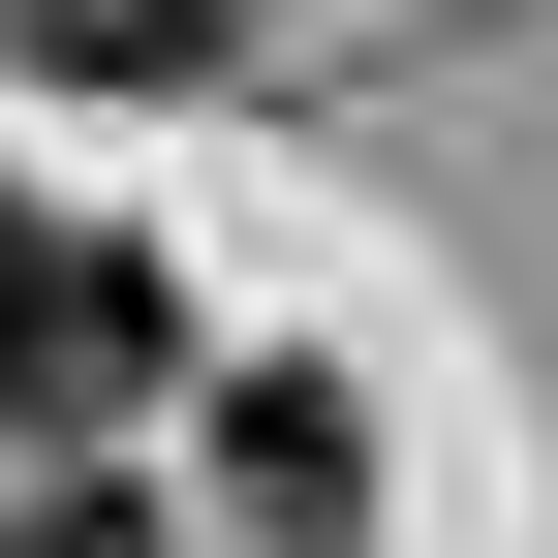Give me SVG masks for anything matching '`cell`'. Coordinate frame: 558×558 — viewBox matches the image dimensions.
Segmentation results:
<instances>
[{
	"mask_svg": "<svg viewBox=\"0 0 558 558\" xmlns=\"http://www.w3.org/2000/svg\"><path fill=\"white\" fill-rule=\"evenodd\" d=\"M156 373H186L156 248H124V218H32V186H0V435H32V465H94Z\"/></svg>",
	"mask_w": 558,
	"mask_h": 558,
	"instance_id": "cell-1",
	"label": "cell"
},
{
	"mask_svg": "<svg viewBox=\"0 0 558 558\" xmlns=\"http://www.w3.org/2000/svg\"><path fill=\"white\" fill-rule=\"evenodd\" d=\"M218 497L248 527H373V403L341 373H218Z\"/></svg>",
	"mask_w": 558,
	"mask_h": 558,
	"instance_id": "cell-2",
	"label": "cell"
},
{
	"mask_svg": "<svg viewBox=\"0 0 558 558\" xmlns=\"http://www.w3.org/2000/svg\"><path fill=\"white\" fill-rule=\"evenodd\" d=\"M218 32H248V0H0L32 94H218Z\"/></svg>",
	"mask_w": 558,
	"mask_h": 558,
	"instance_id": "cell-3",
	"label": "cell"
},
{
	"mask_svg": "<svg viewBox=\"0 0 558 558\" xmlns=\"http://www.w3.org/2000/svg\"><path fill=\"white\" fill-rule=\"evenodd\" d=\"M0 558H156V527H124L94 465H32V497H0Z\"/></svg>",
	"mask_w": 558,
	"mask_h": 558,
	"instance_id": "cell-4",
	"label": "cell"
}]
</instances>
